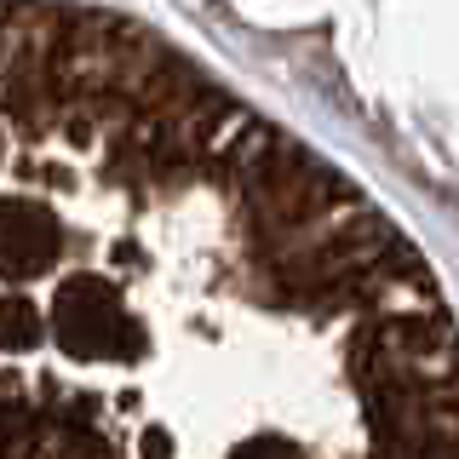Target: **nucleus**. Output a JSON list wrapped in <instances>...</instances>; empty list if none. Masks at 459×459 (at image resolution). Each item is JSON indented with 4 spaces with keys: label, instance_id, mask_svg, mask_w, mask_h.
Instances as JSON below:
<instances>
[{
    "label": "nucleus",
    "instance_id": "nucleus-1",
    "mask_svg": "<svg viewBox=\"0 0 459 459\" xmlns=\"http://www.w3.org/2000/svg\"><path fill=\"white\" fill-rule=\"evenodd\" d=\"M0 459H459V316L161 29L0 6Z\"/></svg>",
    "mask_w": 459,
    "mask_h": 459
}]
</instances>
